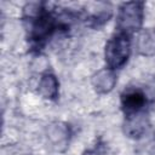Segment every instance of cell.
<instances>
[{"instance_id":"6da1fadb","label":"cell","mask_w":155,"mask_h":155,"mask_svg":"<svg viewBox=\"0 0 155 155\" xmlns=\"http://www.w3.org/2000/svg\"><path fill=\"white\" fill-rule=\"evenodd\" d=\"M73 15L61 12L56 8H51L46 2H30L23 8V23L27 31V39L30 48L40 51L50 41V39L61 30H67L69 23L65 19H70Z\"/></svg>"},{"instance_id":"7a4b0ae2","label":"cell","mask_w":155,"mask_h":155,"mask_svg":"<svg viewBox=\"0 0 155 155\" xmlns=\"http://www.w3.org/2000/svg\"><path fill=\"white\" fill-rule=\"evenodd\" d=\"M131 54V39L130 34L116 31L107 42L104 50V58L110 70L122 68Z\"/></svg>"},{"instance_id":"3957f363","label":"cell","mask_w":155,"mask_h":155,"mask_svg":"<svg viewBox=\"0 0 155 155\" xmlns=\"http://www.w3.org/2000/svg\"><path fill=\"white\" fill-rule=\"evenodd\" d=\"M144 18V2L142 1H128L121 4L116 17L117 31L131 34L140 30Z\"/></svg>"},{"instance_id":"277c9868","label":"cell","mask_w":155,"mask_h":155,"mask_svg":"<svg viewBox=\"0 0 155 155\" xmlns=\"http://www.w3.org/2000/svg\"><path fill=\"white\" fill-rule=\"evenodd\" d=\"M121 109L126 119L147 116L149 99L140 87H127L121 93Z\"/></svg>"},{"instance_id":"5b68a950","label":"cell","mask_w":155,"mask_h":155,"mask_svg":"<svg viewBox=\"0 0 155 155\" xmlns=\"http://www.w3.org/2000/svg\"><path fill=\"white\" fill-rule=\"evenodd\" d=\"M115 84H116V76L114 74V70H110L109 68L99 70L92 78L93 88L99 94L110 92L114 88Z\"/></svg>"},{"instance_id":"8992f818","label":"cell","mask_w":155,"mask_h":155,"mask_svg":"<svg viewBox=\"0 0 155 155\" xmlns=\"http://www.w3.org/2000/svg\"><path fill=\"white\" fill-rule=\"evenodd\" d=\"M39 93L48 101H56L58 98V90H59V82L54 74L46 71L41 75L38 85Z\"/></svg>"},{"instance_id":"52a82bcc","label":"cell","mask_w":155,"mask_h":155,"mask_svg":"<svg viewBox=\"0 0 155 155\" xmlns=\"http://www.w3.org/2000/svg\"><path fill=\"white\" fill-rule=\"evenodd\" d=\"M136 48L140 56L149 57L155 54V28L139 31L136 40Z\"/></svg>"},{"instance_id":"ba28073f","label":"cell","mask_w":155,"mask_h":155,"mask_svg":"<svg viewBox=\"0 0 155 155\" xmlns=\"http://www.w3.org/2000/svg\"><path fill=\"white\" fill-rule=\"evenodd\" d=\"M84 155H101V151L98 150V148H94V149H91V150L86 151Z\"/></svg>"}]
</instances>
